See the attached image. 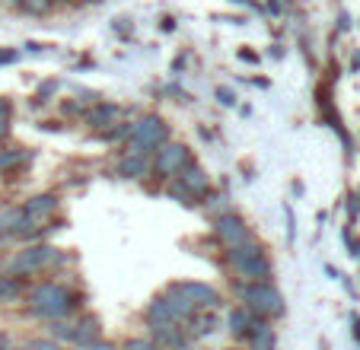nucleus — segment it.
Listing matches in <instances>:
<instances>
[{"label":"nucleus","instance_id":"1","mask_svg":"<svg viewBox=\"0 0 360 350\" xmlns=\"http://www.w3.org/2000/svg\"><path fill=\"white\" fill-rule=\"evenodd\" d=\"M163 143H169V124L157 115H143L141 122L131 124L128 131V141H124V153H134V156H150L157 153Z\"/></svg>","mask_w":360,"mask_h":350},{"label":"nucleus","instance_id":"2","mask_svg":"<svg viewBox=\"0 0 360 350\" xmlns=\"http://www.w3.org/2000/svg\"><path fill=\"white\" fill-rule=\"evenodd\" d=\"M29 303L32 312L41 318H61L74 309V293L61 283H39V287L29 293Z\"/></svg>","mask_w":360,"mask_h":350},{"label":"nucleus","instance_id":"3","mask_svg":"<svg viewBox=\"0 0 360 350\" xmlns=\"http://www.w3.org/2000/svg\"><path fill=\"white\" fill-rule=\"evenodd\" d=\"M226 258H230L233 271L252 283L271 277V261H268L265 252H262L255 242H245V245H239V249H226Z\"/></svg>","mask_w":360,"mask_h":350},{"label":"nucleus","instance_id":"4","mask_svg":"<svg viewBox=\"0 0 360 350\" xmlns=\"http://www.w3.org/2000/svg\"><path fill=\"white\" fill-rule=\"evenodd\" d=\"M195 318V309L179 297L176 290H169L166 297L153 299L147 309V322L150 325H188Z\"/></svg>","mask_w":360,"mask_h":350},{"label":"nucleus","instance_id":"5","mask_svg":"<svg viewBox=\"0 0 360 350\" xmlns=\"http://www.w3.org/2000/svg\"><path fill=\"white\" fill-rule=\"evenodd\" d=\"M243 297L249 312H259V316H268V318L284 316V297L268 280H255L252 287L243 290Z\"/></svg>","mask_w":360,"mask_h":350},{"label":"nucleus","instance_id":"6","mask_svg":"<svg viewBox=\"0 0 360 350\" xmlns=\"http://www.w3.org/2000/svg\"><path fill=\"white\" fill-rule=\"evenodd\" d=\"M58 261H64V255L58 249H51V245H29V249H22L10 261V274H35V271L55 268Z\"/></svg>","mask_w":360,"mask_h":350},{"label":"nucleus","instance_id":"7","mask_svg":"<svg viewBox=\"0 0 360 350\" xmlns=\"http://www.w3.org/2000/svg\"><path fill=\"white\" fill-rule=\"evenodd\" d=\"M188 162H191V153H188V147H185V143H163V147L153 153L150 169H153L160 179H176V175L182 172Z\"/></svg>","mask_w":360,"mask_h":350},{"label":"nucleus","instance_id":"8","mask_svg":"<svg viewBox=\"0 0 360 350\" xmlns=\"http://www.w3.org/2000/svg\"><path fill=\"white\" fill-rule=\"evenodd\" d=\"M214 233H217V239L226 249H239V245L252 242V229L245 226V220L239 214H233V210L214 216Z\"/></svg>","mask_w":360,"mask_h":350},{"label":"nucleus","instance_id":"9","mask_svg":"<svg viewBox=\"0 0 360 350\" xmlns=\"http://www.w3.org/2000/svg\"><path fill=\"white\" fill-rule=\"evenodd\" d=\"M172 290H176L191 309H207V306L214 309V306H220V293L217 290H211L207 283H176Z\"/></svg>","mask_w":360,"mask_h":350},{"label":"nucleus","instance_id":"10","mask_svg":"<svg viewBox=\"0 0 360 350\" xmlns=\"http://www.w3.org/2000/svg\"><path fill=\"white\" fill-rule=\"evenodd\" d=\"M83 122L93 131H109L112 124L122 122V108H118L115 102H96V105H89L86 112H83Z\"/></svg>","mask_w":360,"mask_h":350},{"label":"nucleus","instance_id":"11","mask_svg":"<svg viewBox=\"0 0 360 350\" xmlns=\"http://www.w3.org/2000/svg\"><path fill=\"white\" fill-rule=\"evenodd\" d=\"M20 210H22V216H26L29 223H41V220H48V216L58 210V197L55 195H35V197H29Z\"/></svg>","mask_w":360,"mask_h":350},{"label":"nucleus","instance_id":"12","mask_svg":"<svg viewBox=\"0 0 360 350\" xmlns=\"http://www.w3.org/2000/svg\"><path fill=\"white\" fill-rule=\"evenodd\" d=\"M176 179H179V182H182L195 197L207 195V188H211V179H207V175H204V169H198L195 162H188V166H185L182 172L176 175Z\"/></svg>","mask_w":360,"mask_h":350},{"label":"nucleus","instance_id":"13","mask_svg":"<svg viewBox=\"0 0 360 350\" xmlns=\"http://www.w3.org/2000/svg\"><path fill=\"white\" fill-rule=\"evenodd\" d=\"M115 172L122 175V179H143V175L150 172V156H134V153H124L122 160H118Z\"/></svg>","mask_w":360,"mask_h":350},{"label":"nucleus","instance_id":"14","mask_svg":"<svg viewBox=\"0 0 360 350\" xmlns=\"http://www.w3.org/2000/svg\"><path fill=\"white\" fill-rule=\"evenodd\" d=\"M32 160V153L29 150H22V147H7V150H0V172L4 175H13V172H20L26 162Z\"/></svg>","mask_w":360,"mask_h":350},{"label":"nucleus","instance_id":"15","mask_svg":"<svg viewBox=\"0 0 360 350\" xmlns=\"http://www.w3.org/2000/svg\"><path fill=\"white\" fill-rule=\"evenodd\" d=\"M150 331H153V341L160 347H182L185 344L182 325H150Z\"/></svg>","mask_w":360,"mask_h":350},{"label":"nucleus","instance_id":"16","mask_svg":"<svg viewBox=\"0 0 360 350\" xmlns=\"http://www.w3.org/2000/svg\"><path fill=\"white\" fill-rule=\"evenodd\" d=\"M252 325H255V318H252L249 309H233V312H230V331H233L236 337L252 335Z\"/></svg>","mask_w":360,"mask_h":350},{"label":"nucleus","instance_id":"17","mask_svg":"<svg viewBox=\"0 0 360 350\" xmlns=\"http://www.w3.org/2000/svg\"><path fill=\"white\" fill-rule=\"evenodd\" d=\"M58 4H61V0H16L13 7H20L22 13H29V16H45V13H51Z\"/></svg>","mask_w":360,"mask_h":350},{"label":"nucleus","instance_id":"18","mask_svg":"<svg viewBox=\"0 0 360 350\" xmlns=\"http://www.w3.org/2000/svg\"><path fill=\"white\" fill-rule=\"evenodd\" d=\"M252 344H255V350H274V331L265 322H255L252 325Z\"/></svg>","mask_w":360,"mask_h":350},{"label":"nucleus","instance_id":"19","mask_svg":"<svg viewBox=\"0 0 360 350\" xmlns=\"http://www.w3.org/2000/svg\"><path fill=\"white\" fill-rule=\"evenodd\" d=\"M20 293L22 283L16 277H0V303H13V299H20Z\"/></svg>","mask_w":360,"mask_h":350},{"label":"nucleus","instance_id":"20","mask_svg":"<svg viewBox=\"0 0 360 350\" xmlns=\"http://www.w3.org/2000/svg\"><path fill=\"white\" fill-rule=\"evenodd\" d=\"M166 195H169L172 201H179V204H195V195H191V191L185 188L179 179H169V185H166Z\"/></svg>","mask_w":360,"mask_h":350},{"label":"nucleus","instance_id":"21","mask_svg":"<svg viewBox=\"0 0 360 350\" xmlns=\"http://www.w3.org/2000/svg\"><path fill=\"white\" fill-rule=\"evenodd\" d=\"M10 118H13V105H10L7 96H0V141H4L10 131Z\"/></svg>","mask_w":360,"mask_h":350},{"label":"nucleus","instance_id":"22","mask_svg":"<svg viewBox=\"0 0 360 350\" xmlns=\"http://www.w3.org/2000/svg\"><path fill=\"white\" fill-rule=\"evenodd\" d=\"M51 93H58V80L41 83V86H39V96H35V99H39V102H48V96H51Z\"/></svg>","mask_w":360,"mask_h":350},{"label":"nucleus","instance_id":"23","mask_svg":"<svg viewBox=\"0 0 360 350\" xmlns=\"http://www.w3.org/2000/svg\"><path fill=\"white\" fill-rule=\"evenodd\" d=\"M29 350H61L58 344H51V341H32V347Z\"/></svg>","mask_w":360,"mask_h":350},{"label":"nucleus","instance_id":"24","mask_svg":"<svg viewBox=\"0 0 360 350\" xmlns=\"http://www.w3.org/2000/svg\"><path fill=\"white\" fill-rule=\"evenodd\" d=\"M217 96H220V102H224V105H233V102H236V96H233L230 89H220Z\"/></svg>","mask_w":360,"mask_h":350},{"label":"nucleus","instance_id":"25","mask_svg":"<svg viewBox=\"0 0 360 350\" xmlns=\"http://www.w3.org/2000/svg\"><path fill=\"white\" fill-rule=\"evenodd\" d=\"M10 61H16V54L13 51H0V64H10Z\"/></svg>","mask_w":360,"mask_h":350},{"label":"nucleus","instance_id":"26","mask_svg":"<svg viewBox=\"0 0 360 350\" xmlns=\"http://www.w3.org/2000/svg\"><path fill=\"white\" fill-rule=\"evenodd\" d=\"M86 350H115V347H112V344H99V341H93Z\"/></svg>","mask_w":360,"mask_h":350},{"label":"nucleus","instance_id":"27","mask_svg":"<svg viewBox=\"0 0 360 350\" xmlns=\"http://www.w3.org/2000/svg\"><path fill=\"white\" fill-rule=\"evenodd\" d=\"M354 337H357V344H360V318H354Z\"/></svg>","mask_w":360,"mask_h":350},{"label":"nucleus","instance_id":"28","mask_svg":"<svg viewBox=\"0 0 360 350\" xmlns=\"http://www.w3.org/2000/svg\"><path fill=\"white\" fill-rule=\"evenodd\" d=\"M0 347H4V350L10 347V341H7V337H4V335H0Z\"/></svg>","mask_w":360,"mask_h":350},{"label":"nucleus","instance_id":"29","mask_svg":"<svg viewBox=\"0 0 360 350\" xmlns=\"http://www.w3.org/2000/svg\"><path fill=\"white\" fill-rule=\"evenodd\" d=\"M360 67V54H357V58H354V70H357Z\"/></svg>","mask_w":360,"mask_h":350},{"label":"nucleus","instance_id":"30","mask_svg":"<svg viewBox=\"0 0 360 350\" xmlns=\"http://www.w3.org/2000/svg\"><path fill=\"white\" fill-rule=\"evenodd\" d=\"M10 4H16V0H10Z\"/></svg>","mask_w":360,"mask_h":350}]
</instances>
